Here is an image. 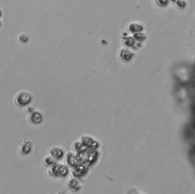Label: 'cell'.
<instances>
[{
  "mask_svg": "<svg viewBox=\"0 0 195 194\" xmlns=\"http://www.w3.org/2000/svg\"><path fill=\"white\" fill-rule=\"evenodd\" d=\"M157 2L159 5H162V6H165V5H166L169 3V0H157Z\"/></svg>",
  "mask_w": 195,
  "mask_h": 194,
  "instance_id": "ba28073f",
  "label": "cell"
},
{
  "mask_svg": "<svg viewBox=\"0 0 195 194\" xmlns=\"http://www.w3.org/2000/svg\"><path fill=\"white\" fill-rule=\"evenodd\" d=\"M19 40H20L21 42L26 43L27 41H28V37L26 36V35H20V37H19Z\"/></svg>",
  "mask_w": 195,
  "mask_h": 194,
  "instance_id": "9c48e42d",
  "label": "cell"
},
{
  "mask_svg": "<svg viewBox=\"0 0 195 194\" xmlns=\"http://www.w3.org/2000/svg\"><path fill=\"white\" fill-rule=\"evenodd\" d=\"M31 97L28 92L25 91H22V92L18 93L17 96L15 99V103L18 105V106L23 107L25 105L28 104L31 102Z\"/></svg>",
  "mask_w": 195,
  "mask_h": 194,
  "instance_id": "6da1fadb",
  "label": "cell"
},
{
  "mask_svg": "<svg viewBox=\"0 0 195 194\" xmlns=\"http://www.w3.org/2000/svg\"><path fill=\"white\" fill-rule=\"evenodd\" d=\"M171 1H172V2H177V1H178V0H171Z\"/></svg>",
  "mask_w": 195,
  "mask_h": 194,
  "instance_id": "8fae6325",
  "label": "cell"
},
{
  "mask_svg": "<svg viewBox=\"0 0 195 194\" xmlns=\"http://www.w3.org/2000/svg\"><path fill=\"white\" fill-rule=\"evenodd\" d=\"M133 37L136 41L137 42H143L146 39V35L143 33V32H137V33L133 34Z\"/></svg>",
  "mask_w": 195,
  "mask_h": 194,
  "instance_id": "8992f818",
  "label": "cell"
},
{
  "mask_svg": "<svg viewBox=\"0 0 195 194\" xmlns=\"http://www.w3.org/2000/svg\"><path fill=\"white\" fill-rule=\"evenodd\" d=\"M136 40L133 36H128L127 38L123 40V44L127 47H133L136 44Z\"/></svg>",
  "mask_w": 195,
  "mask_h": 194,
  "instance_id": "277c9868",
  "label": "cell"
},
{
  "mask_svg": "<svg viewBox=\"0 0 195 194\" xmlns=\"http://www.w3.org/2000/svg\"><path fill=\"white\" fill-rule=\"evenodd\" d=\"M141 47H142V44H141V42H137V41H136L135 45L133 47V48L135 49V50H138V49L140 48Z\"/></svg>",
  "mask_w": 195,
  "mask_h": 194,
  "instance_id": "30bf717a",
  "label": "cell"
},
{
  "mask_svg": "<svg viewBox=\"0 0 195 194\" xmlns=\"http://www.w3.org/2000/svg\"><path fill=\"white\" fill-rule=\"evenodd\" d=\"M118 57L120 60H122L123 62H130L135 57V54L132 51H130L129 50L127 49H120L118 51Z\"/></svg>",
  "mask_w": 195,
  "mask_h": 194,
  "instance_id": "7a4b0ae2",
  "label": "cell"
},
{
  "mask_svg": "<svg viewBox=\"0 0 195 194\" xmlns=\"http://www.w3.org/2000/svg\"><path fill=\"white\" fill-rule=\"evenodd\" d=\"M31 119L34 123H39L42 120V117H41V113H38V112H34V113H31Z\"/></svg>",
  "mask_w": 195,
  "mask_h": 194,
  "instance_id": "5b68a950",
  "label": "cell"
},
{
  "mask_svg": "<svg viewBox=\"0 0 195 194\" xmlns=\"http://www.w3.org/2000/svg\"><path fill=\"white\" fill-rule=\"evenodd\" d=\"M176 4L178 7H180V8H184V7L186 5V2L184 1V0H178V1L176 2Z\"/></svg>",
  "mask_w": 195,
  "mask_h": 194,
  "instance_id": "52a82bcc",
  "label": "cell"
},
{
  "mask_svg": "<svg viewBox=\"0 0 195 194\" xmlns=\"http://www.w3.org/2000/svg\"><path fill=\"white\" fill-rule=\"evenodd\" d=\"M128 30L132 34L142 32L143 31V26L140 23H138V22H132L128 26Z\"/></svg>",
  "mask_w": 195,
  "mask_h": 194,
  "instance_id": "3957f363",
  "label": "cell"
}]
</instances>
